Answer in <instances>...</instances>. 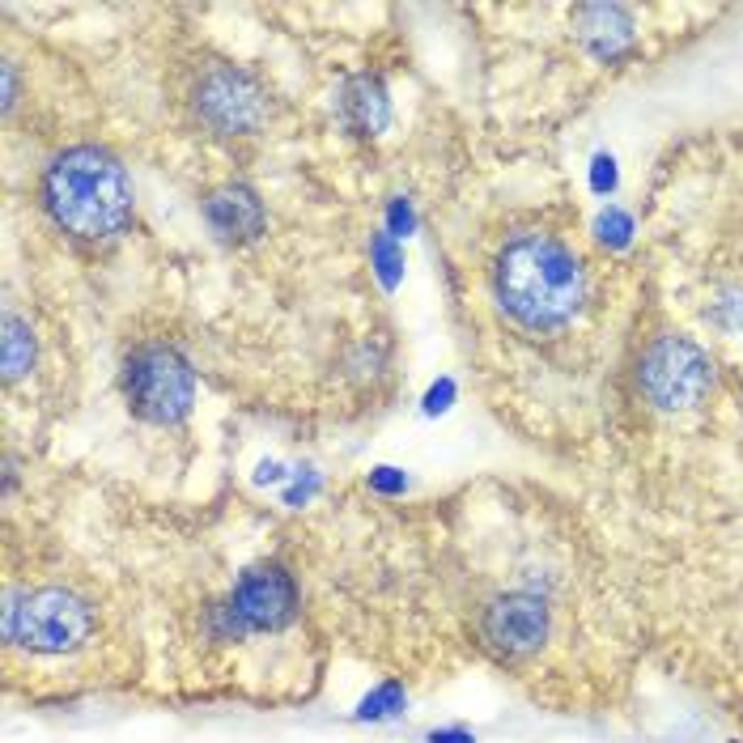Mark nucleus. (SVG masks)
Returning a JSON list of instances; mask_svg holds the SVG:
<instances>
[{"label":"nucleus","mask_w":743,"mask_h":743,"mask_svg":"<svg viewBox=\"0 0 743 743\" xmlns=\"http://www.w3.org/2000/svg\"><path fill=\"white\" fill-rule=\"evenodd\" d=\"M205 221L221 243H251L264 234V200L247 183H221L205 200Z\"/></svg>","instance_id":"nucleus-10"},{"label":"nucleus","mask_w":743,"mask_h":743,"mask_svg":"<svg viewBox=\"0 0 743 743\" xmlns=\"http://www.w3.org/2000/svg\"><path fill=\"white\" fill-rule=\"evenodd\" d=\"M264 90L247 69L234 65H212L200 81H196V115L200 124L221 132V137H239V132H255L264 124Z\"/></svg>","instance_id":"nucleus-7"},{"label":"nucleus","mask_w":743,"mask_h":743,"mask_svg":"<svg viewBox=\"0 0 743 743\" xmlns=\"http://www.w3.org/2000/svg\"><path fill=\"white\" fill-rule=\"evenodd\" d=\"M370 255H374V264H379V277H383V285L399 281V272H404V255H399V247H395V239H391L387 230H383V234H374Z\"/></svg>","instance_id":"nucleus-15"},{"label":"nucleus","mask_w":743,"mask_h":743,"mask_svg":"<svg viewBox=\"0 0 743 743\" xmlns=\"http://www.w3.org/2000/svg\"><path fill=\"white\" fill-rule=\"evenodd\" d=\"M90 634H94L90 603L65 587L26 591L22 600H9L4 607V637L35 654H72Z\"/></svg>","instance_id":"nucleus-4"},{"label":"nucleus","mask_w":743,"mask_h":743,"mask_svg":"<svg viewBox=\"0 0 743 743\" xmlns=\"http://www.w3.org/2000/svg\"><path fill=\"white\" fill-rule=\"evenodd\" d=\"M637 391L654 413H693L713 391V361L688 336H659L637 361Z\"/></svg>","instance_id":"nucleus-5"},{"label":"nucleus","mask_w":743,"mask_h":743,"mask_svg":"<svg viewBox=\"0 0 743 743\" xmlns=\"http://www.w3.org/2000/svg\"><path fill=\"white\" fill-rule=\"evenodd\" d=\"M0 365H4V383L13 387L22 374H31L35 365V336L31 323L13 311H4V345H0Z\"/></svg>","instance_id":"nucleus-12"},{"label":"nucleus","mask_w":743,"mask_h":743,"mask_svg":"<svg viewBox=\"0 0 743 743\" xmlns=\"http://www.w3.org/2000/svg\"><path fill=\"white\" fill-rule=\"evenodd\" d=\"M425 743H476V731H467V727H433Z\"/></svg>","instance_id":"nucleus-20"},{"label":"nucleus","mask_w":743,"mask_h":743,"mask_svg":"<svg viewBox=\"0 0 743 743\" xmlns=\"http://www.w3.org/2000/svg\"><path fill=\"white\" fill-rule=\"evenodd\" d=\"M553 629V612L548 603L531 591H510L485 607L480 616V637L489 641V650H497L501 659H527L535 654Z\"/></svg>","instance_id":"nucleus-8"},{"label":"nucleus","mask_w":743,"mask_h":743,"mask_svg":"<svg viewBox=\"0 0 743 743\" xmlns=\"http://www.w3.org/2000/svg\"><path fill=\"white\" fill-rule=\"evenodd\" d=\"M298 612V587L293 578L285 573V566L268 561V566H251L225 607H217V629L221 637H243V634H268V629H281L293 620Z\"/></svg>","instance_id":"nucleus-6"},{"label":"nucleus","mask_w":743,"mask_h":743,"mask_svg":"<svg viewBox=\"0 0 743 743\" xmlns=\"http://www.w3.org/2000/svg\"><path fill=\"white\" fill-rule=\"evenodd\" d=\"M591 187L607 196V191H616V158L612 153H595V162H591Z\"/></svg>","instance_id":"nucleus-18"},{"label":"nucleus","mask_w":743,"mask_h":743,"mask_svg":"<svg viewBox=\"0 0 743 743\" xmlns=\"http://www.w3.org/2000/svg\"><path fill=\"white\" fill-rule=\"evenodd\" d=\"M451 399H455V379H446V374H442V379L429 387V395H425V413H429V417H438V413H446V408H451Z\"/></svg>","instance_id":"nucleus-19"},{"label":"nucleus","mask_w":743,"mask_h":743,"mask_svg":"<svg viewBox=\"0 0 743 743\" xmlns=\"http://www.w3.org/2000/svg\"><path fill=\"white\" fill-rule=\"evenodd\" d=\"M404 684L399 680H383L379 688H370L365 697H361V706H357V722H383V718H395L399 709H404Z\"/></svg>","instance_id":"nucleus-13"},{"label":"nucleus","mask_w":743,"mask_h":743,"mask_svg":"<svg viewBox=\"0 0 743 743\" xmlns=\"http://www.w3.org/2000/svg\"><path fill=\"white\" fill-rule=\"evenodd\" d=\"M595 234H600V243L607 247H629L634 243V217L620 209V205H607L600 212V221H595Z\"/></svg>","instance_id":"nucleus-14"},{"label":"nucleus","mask_w":743,"mask_h":743,"mask_svg":"<svg viewBox=\"0 0 743 743\" xmlns=\"http://www.w3.org/2000/svg\"><path fill=\"white\" fill-rule=\"evenodd\" d=\"M573 31L591 60L612 65L620 60L637 38V22L629 4H578L573 9Z\"/></svg>","instance_id":"nucleus-9"},{"label":"nucleus","mask_w":743,"mask_h":743,"mask_svg":"<svg viewBox=\"0 0 743 743\" xmlns=\"http://www.w3.org/2000/svg\"><path fill=\"white\" fill-rule=\"evenodd\" d=\"M340 115L361 137H379L391 124V98L379 77H353L340 90Z\"/></svg>","instance_id":"nucleus-11"},{"label":"nucleus","mask_w":743,"mask_h":743,"mask_svg":"<svg viewBox=\"0 0 743 743\" xmlns=\"http://www.w3.org/2000/svg\"><path fill=\"white\" fill-rule=\"evenodd\" d=\"M315 489H318V476H306V485H293V489L285 494V501H289V506H302Z\"/></svg>","instance_id":"nucleus-21"},{"label":"nucleus","mask_w":743,"mask_h":743,"mask_svg":"<svg viewBox=\"0 0 743 743\" xmlns=\"http://www.w3.org/2000/svg\"><path fill=\"white\" fill-rule=\"evenodd\" d=\"M365 485H370L374 494H383V497H399L404 489H408V476H404L399 467H391V463H379V467H370Z\"/></svg>","instance_id":"nucleus-16"},{"label":"nucleus","mask_w":743,"mask_h":743,"mask_svg":"<svg viewBox=\"0 0 743 743\" xmlns=\"http://www.w3.org/2000/svg\"><path fill=\"white\" fill-rule=\"evenodd\" d=\"M119 387L128 408L149 425H178L196 404V374L175 345L149 340L124 357Z\"/></svg>","instance_id":"nucleus-3"},{"label":"nucleus","mask_w":743,"mask_h":743,"mask_svg":"<svg viewBox=\"0 0 743 743\" xmlns=\"http://www.w3.org/2000/svg\"><path fill=\"white\" fill-rule=\"evenodd\" d=\"M413 225H417L413 205H408V200H391L387 205V234L391 239H408V234H413Z\"/></svg>","instance_id":"nucleus-17"},{"label":"nucleus","mask_w":743,"mask_h":743,"mask_svg":"<svg viewBox=\"0 0 743 743\" xmlns=\"http://www.w3.org/2000/svg\"><path fill=\"white\" fill-rule=\"evenodd\" d=\"M494 298L519 327L557 332L587 302V268L561 239L523 230L497 251Z\"/></svg>","instance_id":"nucleus-1"},{"label":"nucleus","mask_w":743,"mask_h":743,"mask_svg":"<svg viewBox=\"0 0 743 743\" xmlns=\"http://www.w3.org/2000/svg\"><path fill=\"white\" fill-rule=\"evenodd\" d=\"M43 209L69 239L98 247L132 221V178L103 144H72L43 175Z\"/></svg>","instance_id":"nucleus-2"}]
</instances>
